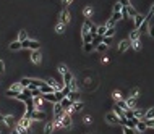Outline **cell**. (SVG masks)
Returning <instances> with one entry per match:
<instances>
[{
  "label": "cell",
  "instance_id": "4316f807",
  "mask_svg": "<svg viewBox=\"0 0 154 134\" xmlns=\"http://www.w3.org/2000/svg\"><path fill=\"white\" fill-rule=\"evenodd\" d=\"M83 15L86 16V19H89L91 16H93V8H91V5L84 7V10H83Z\"/></svg>",
  "mask_w": 154,
  "mask_h": 134
},
{
  "label": "cell",
  "instance_id": "f35d334b",
  "mask_svg": "<svg viewBox=\"0 0 154 134\" xmlns=\"http://www.w3.org/2000/svg\"><path fill=\"white\" fill-rule=\"evenodd\" d=\"M125 118H127V120L135 118V110H127V112H125Z\"/></svg>",
  "mask_w": 154,
  "mask_h": 134
},
{
  "label": "cell",
  "instance_id": "2e32d148",
  "mask_svg": "<svg viewBox=\"0 0 154 134\" xmlns=\"http://www.w3.org/2000/svg\"><path fill=\"white\" fill-rule=\"evenodd\" d=\"M39 89H41V94H42V96H44V94H52V92H55L54 87H52V86H49L47 82H46V84H42Z\"/></svg>",
  "mask_w": 154,
  "mask_h": 134
},
{
  "label": "cell",
  "instance_id": "30bf717a",
  "mask_svg": "<svg viewBox=\"0 0 154 134\" xmlns=\"http://www.w3.org/2000/svg\"><path fill=\"white\" fill-rule=\"evenodd\" d=\"M105 120H107L110 124H120V118H118L114 112H109L107 115H105Z\"/></svg>",
  "mask_w": 154,
  "mask_h": 134
},
{
  "label": "cell",
  "instance_id": "8d00e7d4",
  "mask_svg": "<svg viewBox=\"0 0 154 134\" xmlns=\"http://www.w3.org/2000/svg\"><path fill=\"white\" fill-rule=\"evenodd\" d=\"M138 94H140V89H138V87H133L132 90H130V96H128V97L138 98Z\"/></svg>",
  "mask_w": 154,
  "mask_h": 134
},
{
  "label": "cell",
  "instance_id": "f5cc1de1",
  "mask_svg": "<svg viewBox=\"0 0 154 134\" xmlns=\"http://www.w3.org/2000/svg\"><path fill=\"white\" fill-rule=\"evenodd\" d=\"M7 96H8V97H15V98H16V96H18V92H13V90H7Z\"/></svg>",
  "mask_w": 154,
  "mask_h": 134
},
{
  "label": "cell",
  "instance_id": "e575fe53",
  "mask_svg": "<svg viewBox=\"0 0 154 134\" xmlns=\"http://www.w3.org/2000/svg\"><path fill=\"white\" fill-rule=\"evenodd\" d=\"M28 39V33L26 31H19V34H18V41L19 42H23V41H26Z\"/></svg>",
  "mask_w": 154,
  "mask_h": 134
},
{
  "label": "cell",
  "instance_id": "f546056e",
  "mask_svg": "<svg viewBox=\"0 0 154 134\" xmlns=\"http://www.w3.org/2000/svg\"><path fill=\"white\" fill-rule=\"evenodd\" d=\"M19 49H23L19 41H15V42H11V44H10V50H19Z\"/></svg>",
  "mask_w": 154,
  "mask_h": 134
},
{
  "label": "cell",
  "instance_id": "ffe728a7",
  "mask_svg": "<svg viewBox=\"0 0 154 134\" xmlns=\"http://www.w3.org/2000/svg\"><path fill=\"white\" fill-rule=\"evenodd\" d=\"M42 84H46L44 81H39V79H31V84H29V87L28 89H37V87H41Z\"/></svg>",
  "mask_w": 154,
  "mask_h": 134
},
{
  "label": "cell",
  "instance_id": "db71d44e",
  "mask_svg": "<svg viewBox=\"0 0 154 134\" xmlns=\"http://www.w3.org/2000/svg\"><path fill=\"white\" fill-rule=\"evenodd\" d=\"M84 124H93V118H91V116H86V118H84Z\"/></svg>",
  "mask_w": 154,
  "mask_h": 134
},
{
  "label": "cell",
  "instance_id": "6f0895ef",
  "mask_svg": "<svg viewBox=\"0 0 154 134\" xmlns=\"http://www.w3.org/2000/svg\"><path fill=\"white\" fill-rule=\"evenodd\" d=\"M62 2H64V5H65V8H67V7H68V5H70V3H72V2H73V0H62Z\"/></svg>",
  "mask_w": 154,
  "mask_h": 134
},
{
  "label": "cell",
  "instance_id": "7bdbcfd3",
  "mask_svg": "<svg viewBox=\"0 0 154 134\" xmlns=\"http://www.w3.org/2000/svg\"><path fill=\"white\" fill-rule=\"evenodd\" d=\"M112 98H114V100H117V102H120L122 100L120 92H118V90H114V92H112Z\"/></svg>",
  "mask_w": 154,
  "mask_h": 134
},
{
  "label": "cell",
  "instance_id": "ac0fdd59",
  "mask_svg": "<svg viewBox=\"0 0 154 134\" xmlns=\"http://www.w3.org/2000/svg\"><path fill=\"white\" fill-rule=\"evenodd\" d=\"M135 129H136V131L138 133H144L146 131V129H148V126H146V123H144V121L143 120H140V121H138V123H136V126H135Z\"/></svg>",
  "mask_w": 154,
  "mask_h": 134
},
{
  "label": "cell",
  "instance_id": "bcb514c9",
  "mask_svg": "<svg viewBox=\"0 0 154 134\" xmlns=\"http://www.w3.org/2000/svg\"><path fill=\"white\" fill-rule=\"evenodd\" d=\"M70 92H72V89H70L68 86H65V87L62 89V94H64V97H68V96H70Z\"/></svg>",
  "mask_w": 154,
  "mask_h": 134
},
{
  "label": "cell",
  "instance_id": "681fc988",
  "mask_svg": "<svg viewBox=\"0 0 154 134\" xmlns=\"http://www.w3.org/2000/svg\"><path fill=\"white\" fill-rule=\"evenodd\" d=\"M148 34L154 39V24H149V26H148Z\"/></svg>",
  "mask_w": 154,
  "mask_h": 134
},
{
  "label": "cell",
  "instance_id": "836d02e7",
  "mask_svg": "<svg viewBox=\"0 0 154 134\" xmlns=\"http://www.w3.org/2000/svg\"><path fill=\"white\" fill-rule=\"evenodd\" d=\"M112 19H114V21H120V19H123V18H122V11H114V13H112Z\"/></svg>",
  "mask_w": 154,
  "mask_h": 134
},
{
  "label": "cell",
  "instance_id": "f1b7e54d",
  "mask_svg": "<svg viewBox=\"0 0 154 134\" xmlns=\"http://www.w3.org/2000/svg\"><path fill=\"white\" fill-rule=\"evenodd\" d=\"M107 49H109V45H107V44H104V42H101V44H97V45H96V50H97V52H101V53H104Z\"/></svg>",
  "mask_w": 154,
  "mask_h": 134
},
{
  "label": "cell",
  "instance_id": "f6af8a7d",
  "mask_svg": "<svg viewBox=\"0 0 154 134\" xmlns=\"http://www.w3.org/2000/svg\"><path fill=\"white\" fill-rule=\"evenodd\" d=\"M58 73H60L62 76H64L65 73H68V68H67L65 65H58Z\"/></svg>",
  "mask_w": 154,
  "mask_h": 134
},
{
  "label": "cell",
  "instance_id": "94428289",
  "mask_svg": "<svg viewBox=\"0 0 154 134\" xmlns=\"http://www.w3.org/2000/svg\"><path fill=\"white\" fill-rule=\"evenodd\" d=\"M128 2H132V0H128Z\"/></svg>",
  "mask_w": 154,
  "mask_h": 134
},
{
  "label": "cell",
  "instance_id": "44dd1931",
  "mask_svg": "<svg viewBox=\"0 0 154 134\" xmlns=\"http://www.w3.org/2000/svg\"><path fill=\"white\" fill-rule=\"evenodd\" d=\"M125 102H127V105H128V108H130V110H136V98L128 97Z\"/></svg>",
  "mask_w": 154,
  "mask_h": 134
},
{
  "label": "cell",
  "instance_id": "4fadbf2b",
  "mask_svg": "<svg viewBox=\"0 0 154 134\" xmlns=\"http://www.w3.org/2000/svg\"><path fill=\"white\" fill-rule=\"evenodd\" d=\"M64 113H65V110L62 108L60 102H58V104H54V116H55V118H60Z\"/></svg>",
  "mask_w": 154,
  "mask_h": 134
},
{
  "label": "cell",
  "instance_id": "d6986e66",
  "mask_svg": "<svg viewBox=\"0 0 154 134\" xmlns=\"http://www.w3.org/2000/svg\"><path fill=\"white\" fill-rule=\"evenodd\" d=\"M55 129V124L54 121H47L46 126H44V134H52V131Z\"/></svg>",
  "mask_w": 154,
  "mask_h": 134
},
{
  "label": "cell",
  "instance_id": "9a60e30c",
  "mask_svg": "<svg viewBox=\"0 0 154 134\" xmlns=\"http://www.w3.org/2000/svg\"><path fill=\"white\" fill-rule=\"evenodd\" d=\"M91 24H93V23H91L89 19H84V23H83V27H81V36H84V34H89Z\"/></svg>",
  "mask_w": 154,
  "mask_h": 134
},
{
  "label": "cell",
  "instance_id": "7a4b0ae2",
  "mask_svg": "<svg viewBox=\"0 0 154 134\" xmlns=\"http://www.w3.org/2000/svg\"><path fill=\"white\" fill-rule=\"evenodd\" d=\"M21 47H23V49L39 50V47H41V44H39L37 41H31V39H26V41H23V42H21Z\"/></svg>",
  "mask_w": 154,
  "mask_h": 134
},
{
  "label": "cell",
  "instance_id": "277c9868",
  "mask_svg": "<svg viewBox=\"0 0 154 134\" xmlns=\"http://www.w3.org/2000/svg\"><path fill=\"white\" fill-rule=\"evenodd\" d=\"M16 98H18V100H21V102H28V100H29V98H33V94H31V89H23L21 90V92H19L18 94V96H16Z\"/></svg>",
  "mask_w": 154,
  "mask_h": 134
},
{
  "label": "cell",
  "instance_id": "1f68e13d",
  "mask_svg": "<svg viewBox=\"0 0 154 134\" xmlns=\"http://www.w3.org/2000/svg\"><path fill=\"white\" fill-rule=\"evenodd\" d=\"M122 131H123V134H136L138 131L133 128H128V126H122Z\"/></svg>",
  "mask_w": 154,
  "mask_h": 134
},
{
  "label": "cell",
  "instance_id": "83f0119b",
  "mask_svg": "<svg viewBox=\"0 0 154 134\" xmlns=\"http://www.w3.org/2000/svg\"><path fill=\"white\" fill-rule=\"evenodd\" d=\"M105 31H107V26H105V24L97 26V36H99V37H104V36H105Z\"/></svg>",
  "mask_w": 154,
  "mask_h": 134
},
{
  "label": "cell",
  "instance_id": "8fae6325",
  "mask_svg": "<svg viewBox=\"0 0 154 134\" xmlns=\"http://www.w3.org/2000/svg\"><path fill=\"white\" fill-rule=\"evenodd\" d=\"M130 47H132V42L128 41V39H123V41L120 42V44H118V52L120 53H123L125 50H128Z\"/></svg>",
  "mask_w": 154,
  "mask_h": 134
},
{
  "label": "cell",
  "instance_id": "ba28073f",
  "mask_svg": "<svg viewBox=\"0 0 154 134\" xmlns=\"http://www.w3.org/2000/svg\"><path fill=\"white\" fill-rule=\"evenodd\" d=\"M33 104H34V108L36 110H44V97L42 96L33 97Z\"/></svg>",
  "mask_w": 154,
  "mask_h": 134
},
{
  "label": "cell",
  "instance_id": "9c48e42d",
  "mask_svg": "<svg viewBox=\"0 0 154 134\" xmlns=\"http://www.w3.org/2000/svg\"><path fill=\"white\" fill-rule=\"evenodd\" d=\"M31 61H33L34 65H39V63L42 61L41 50H33V52H31Z\"/></svg>",
  "mask_w": 154,
  "mask_h": 134
},
{
  "label": "cell",
  "instance_id": "8992f818",
  "mask_svg": "<svg viewBox=\"0 0 154 134\" xmlns=\"http://www.w3.org/2000/svg\"><path fill=\"white\" fill-rule=\"evenodd\" d=\"M18 123H19V124L23 126V128L26 129V131H28V134H31V133H33V129H31V124H33V120H29V118L23 116L21 120L18 121Z\"/></svg>",
  "mask_w": 154,
  "mask_h": 134
},
{
  "label": "cell",
  "instance_id": "52a82bcc",
  "mask_svg": "<svg viewBox=\"0 0 154 134\" xmlns=\"http://www.w3.org/2000/svg\"><path fill=\"white\" fill-rule=\"evenodd\" d=\"M144 19H146V16H143V15H141V13H138L136 16L133 18V27H135V29L138 31V29H140V27H141V24H143V23H144Z\"/></svg>",
  "mask_w": 154,
  "mask_h": 134
},
{
  "label": "cell",
  "instance_id": "6125c7cd",
  "mask_svg": "<svg viewBox=\"0 0 154 134\" xmlns=\"http://www.w3.org/2000/svg\"><path fill=\"white\" fill-rule=\"evenodd\" d=\"M0 133H2V129H0Z\"/></svg>",
  "mask_w": 154,
  "mask_h": 134
},
{
  "label": "cell",
  "instance_id": "ee69618b",
  "mask_svg": "<svg viewBox=\"0 0 154 134\" xmlns=\"http://www.w3.org/2000/svg\"><path fill=\"white\" fill-rule=\"evenodd\" d=\"M132 47H133L135 50H140V49H141V41H140V39H138V41H133V42H132Z\"/></svg>",
  "mask_w": 154,
  "mask_h": 134
},
{
  "label": "cell",
  "instance_id": "7dc6e473",
  "mask_svg": "<svg viewBox=\"0 0 154 134\" xmlns=\"http://www.w3.org/2000/svg\"><path fill=\"white\" fill-rule=\"evenodd\" d=\"M122 10H123V5H122L120 2H117L115 5H114V11H122Z\"/></svg>",
  "mask_w": 154,
  "mask_h": 134
},
{
  "label": "cell",
  "instance_id": "484cf974",
  "mask_svg": "<svg viewBox=\"0 0 154 134\" xmlns=\"http://www.w3.org/2000/svg\"><path fill=\"white\" fill-rule=\"evenodd\" d=\"M140 39V33H138L136 29H133L132 33H130V37H128V41L130 42H133V41H138Z\"/></svg>",
  "mask_w": 154,
  "mask_h": 134
},
{
  "label": "cell",
  "instance_id": "ab89813d",
  "mask_svg": "<svg viewBox=\"0 0 154 134\" xmlns=\"http://www.w3.org/2000/svg\"><path fill=\"white\" fill-rule=\"evenodd\" d=\"M15 129H16V131L19 133V134H26L28 131H26V129L25 128H23V126L21 124H19V123H16V124H15Z\"/></svg>",
  "mask_w": 154,
  "mask_h": 134
},
{
  "label": "cell",
  "instance_id": "816d5d0a",
  "mask_svg": "<svg viewBox=\"0 0 154 134\" xmlns=\"http://www.w3.org/2000/svg\"><path fill=\"white\" fill-rule=\"evenodd\" d=\"M144 123H146V126H148V128H153V129H154V120H146Z\"/></svg>",
  "mask_w": 154,
  "mask_h": 134
},
{
  "label": "cell",
  "instance_id": "680465c9",
  "mask_svg": "<svg viewBox=\"0 0 154 134\" xmlns=\"http://www.w3.org/2000/svg\"><path fill=\"white\" fill-rule=\"evenodd\" d=\"M11 134H19L18 131H16V129H15V128H11Z\"/></svg>",
  "mask_w": 154,
  "mask_h": 134
},
{
  "label": "cell",
  "instance_id": "3957f363",
  "mask_svg": "<svg viewBox=\"0 0 154 134\" xmlns=\"http://www.w3.org/2000/svg\"><path fill=\"white\" fill-rule=\"evenodd\" d=\"M60 105H62V108H64L65 110V113H72L73 112V102L72 100H70V98L68 97H64V98H62V100H60Z\"/></svg>",
  "mask_w": 154,
  "mask_h": 134
},
{
  "label": "cell",
  "instance_id": "603a6c76",
  "mask_svg": "<svg viewBox=\"0 0 154 134\" xmlns=\"http://www.w3.org/2000/svg\"><path fill=\"white\" fill-rule=\"evenodd\" d=\"M73 112H81V110L83 108H84V104H83V102H80V100H78V102H73Z\"/></svg>",
  "mask_w": 154,
  "mask_h": 134
},
{
  "label": "cell",
  "instance_id": "4dcf8cb0",
  "mask_svg": "<svg viewBox=\"0 0 154 134\" xmlns=\"http://www.w3.org/2000/svg\"><path fill=\"white\" fill-rule=\"evenodd\" d=\"M68 98L72 102H78V98H80V94L76 92V90H72V92H70V96H68Z\"/></svg>",
  "mask_w": 154,
  "mask_h": 134
},
{
  "label": "cell",
  "instance_id": "cb8c5ba5",
  "mask_svg": "<svg viewBox=\"0 0 154 134\" xmlns=\"http://www.w3.org/2000/svg\"><path fill=\"white\" fill-rule=\"evenodd\" d=\"M23 89H26V87H23V86H21V82H15V84L10 87V90H13V92H18V94L21 92Z\"/></svg>",
  "mask_w": 154,
  "mask_h": 134
},
{
  "label": "cell",
  "instance_id": "7402d4cb",
  "mask_svg": "<svg viewBox=\"0 0 154 134\" xmlns=\"http://www.w3.org/2000/svg\"><path fill=\"white\" fill-rule=\"evenodd\" d=\"M146 120H154V108H148V110H146L143 121H146Z\"/></svg>",
  "mask_w": 154,
  "mask_h": 134
},
{
  "label": "cell",
  "instance_id": "7c38bea8",
  "mask_svg": "<svg viewBox=\"0 0 154 134\" xmlns=\"http://www.w3.org/2000/svg\"><path fill=\"white\" fill-rule=\"evenodd\" d=\"M3 121H5V124L8 128H15V124H16V120H15L13 115H5L3 116Z\"/></svg>",
  "mask_w": 154,
  "mask_h": 134
},
{
  "label": "cell",
  "instance_id": "b9f144b4",
  "mask_svg": "<svg viewBox=\"0 0 154 134\" xmlns=\"http://www.w3.org/2000/svg\"><path fill=\"white\" fill-rule=\"evenodd\" d=\"M136 15H138V11H136L135 8H133V7H132V5H130V7H128V16H132V18H135V16H136Z\"/></svg>",
  "mask_w": 154,
  "mask_h": 134
},
{
  "label": "cell",
  "instance_id": "60d3db41",
  "mask_svg": "<svg viewBox=\"0 0 154 134\" xmlns=\"http://www.w3.org/2000/svg\"><path fill=\"white\" fill-rule=\"evenodd\" d=\"M19 82H21V86H23V87H29V84H31V79H29V78H23V79L19 81Z\"/></svg>",
  "mask_w": 154,
  "mask_h": 134
},
{
  "label": "cell",
  "instance_id": "d590c367",
  "mask_svg": "<svg viewBox=\"0 0 154 134\" xmlns=\"http://www.w3.org/2000/svg\"><path fill=\"white\" fill-rule=\"evenodd\" d=\"M114 34H115V27H107L104 37H114Z\"/></svg>",
  "mask_w": 154,
  "mask_h": 134
},
{
  "label": "cell",
  "instance_id": "91938a15",
  "mask_svg": "<svg viewBox=\"0 0 154 134\" xmlns=\"http://www.w3.org/2000/svg\"><path fill=\"white\" fill-rule=\"evenodd\" d=\"M0 121H3V115H0Z\"/></svg>",
  "mask_w": 154,
  "mask_h": 134
},
{
  "label": "cell",
  "instance_id": "5bb4252c",
  "mask_svg": "<svg viewBox=\"0 0 154 134\" xmlns=\"http://www.w3.org/2000/svg\"><path fill=\"white\" fill-rule=\"evenodd\" d=\"M60 23H64V24H68L70 23V11L67 8H64L60 13Z\"/></svg>",
  "mask_w": 154,
  "mask_h": 134
},
{
  "label": "cell",
  "instance_id": "74e56055",
  "mask_svg": "<svg viewBox=\"0 0 154 134\" xmlns=\"http://www.w3.org/2000/svg\"><path fill=\"white\" fill-rule=\"evenodd\" d=\"M117 107H120L122 110H123V112H127V110H130V108H128V105H127V102H125V100H120V102H118V105H117Z\"/></svg>",
  "mask_w": 154,
  "mask_h": 134
},
{
  "label": "cell",
  "instance_id": "5b68a950",
  "mask_svg": "<svg viewBox=\"0 0 154 134\" xmlns=\"http://www.w3.org/2000/svg\"><path fill=\"white\" fill-rule=\"evenodd\" d=\"M60 123H62V128H65V129L72 128V116H70V113H64L60 116Z\"/></svg>",
  "mask_w": 154,
  "mask_h": 134
},
{
  "label": "cell",
  "instance_id": "be15d7a7",
  "mask_svg": "<svg viewBox=\"0 0 154 134\" xmlns=\"http://www.w3.org/2000/svg\"><path fill=\"white\" fill-rule=\"evenodd\" d=\"M136 134H140V133H136Z\"/></svg>",
  "mask_w": 154,
  "mask_h": 134
},
{
  "label": "cell",
  "instance_id": "6da1fadb",
  "mask_svg": "<svg viewBox=\"0 0 154 134\" xmlns=\"http://www.w3.org/2000/svg\"><path fill=\"white\" fill-rule=\"evenodd\" d=\"M26 118H29V120L33 121H44L46 120V112L44 110H34V112H26L25 113Z\"/></svg>",
  "mask_w": 154,
  "mask_h": 134
},
{
  "label": "cell",
  "instance_id": "f907efd6",
  "mask_svg": "<svg viewBox=\"0 0 154 134\" xmlns=\"http://www.w3.org/2000/svg\"><path fill=\"white\" fill-rule=\"evenodd\" d=\"M105 26H107V27H115V21H114V19H112V18H110V19H109V21H107V23H105Z\"/></svg>",
  "mask_w": 154,
  "mask_h": 134
},
{
  "label": "cell",
  "instance_id": "d6a6232c",
  "mask_svg": "<svg viewBox=\"0 0 154 134\" xmlns=\"http://www.w3.org/2000/svg\"><path fill=\"white\" fill-rule=\"evenodd\" d=\"M94 49H96V47H94L93 44H83V50H84L86 53H91Z\"/></svg>",
  "mask_w": 154,
  "mask_h": 134
},
{
  "label": "cell",
  "instance_id": "c3c4849f",
  "mask_svg": "<svg viewBox=\"0 0 154 134\" xmlns=\"http://www.w3.org/2000/svg\"><path fill=\"white\" fill-rule=\"evenodd\" d=\"M31 94H33V97H37V96H42L41 94V89H31Z\"/></svg>",
  "mask_w": 154,
  "mask_h": 134
},
{
  "label": "cell",
  "instance_id": "11a10c76",
  "mask_svg": "<svg viewBox=\"0 0 154 134\" xmlns=\"http://www.w3.org/2000/svg\"><path fill=\"white\" fill-rule=\"evenodd\" d=\"M3 71H5V63L0 60V73H3Z\"/></svg>",
  "mask_w": 154,
  "mask_h": 134
},
{
  "label": "cell",
  "instance_id": "d4e9b609",
  "mask_svg": "<svg viewBox=\"0 0 154 134\" xmlns=\"http://www.w3.org/2000/svg\"><path fill=\"white\" fill-rule=\"evenodd\" d=\"M65 26L67 24H64V23H57V24H55V33H57V34H64L65 33Z\"/></svg>",
  "mask_w": 154,
  "mask_h": 134
},
{
  "label": "cell",
  "instance_id": "e0dca14e",
  "mask_svg": "<svg viewBox=\"0 0 154 134\" xmlns=\"http://www.w3.org/2000/svg\"><path fill=\"white\" fill-rule=\"evenodd\" d=\"M44 100H47V102H50V104H58V100H57V97H55V92H52V94H44Z\"/></svg>",
  "mask_w": 154,
  "mask_h": 134
},
{
  "label": "cell",
  "instance_id": "9f6ffc18",
  "mask_svg": "<svg viewBox=\"0 0 154 134\" xmlns=\"http://www.w3.org/2000/svg\"><path fill=\"white\" fill-rule=\"evenodd\" d=\"M120 3H122L123 7H130V2H128V0H120Z\"/></svg>",
  "mask_w": 154,
  "mask_h": 134
}]
</instances>
